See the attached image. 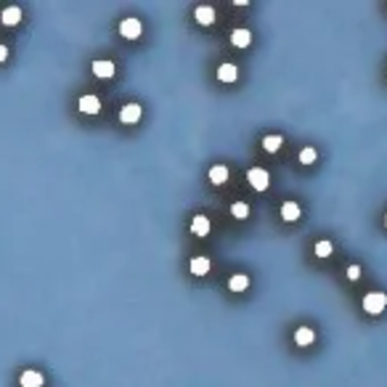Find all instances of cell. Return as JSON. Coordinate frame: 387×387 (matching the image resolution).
<instances>
[{
    "label": "cell",
    "mask_w": 387,
    "mask_h": 387,
    "mask_svg": "<svg viewBox=\"0 0 387 387\" xmlns=\"http://www.w3.org/2000/svg\"><path fill=\"white\" fill-rule=\"evenodd\" d=\"M120 120L122 122H138L140 120V107H138V103H127V107H122Z\"/></svg>",
    "instance_id": "obj_4"
},
{
    "label": "cell",
    "mask_w": 387,
    "mask_h": 387,
    "mask_svg": "<svg viewBox=\"0 0 387 387\" xmlns=\"http://www.w3.org/2000/svg\"><path fill=\"white\" fill-rule=\"evenodd\" d=\"M247 181L252 183V189H255V191H265V189H268V183H271V178H268V172H265L263 167H255V170H250Z\"/></svg>",
    "instance_id": "obj_2"
},
{
    "label": "cell",
    "mask_w": 387,
    "mask_h": 387,
    "mask_svg": "<svg viewBox=\"0 0 387 387\" xmlns=\"http://www.w3.org/2000/svg\"><path fill=\"white\" fill-rule=\"evenodd\" d=\"M101 109V101L96 96H83L80 98V112H85V114H96Z\"/></svg>",
    "instance_id": "obj_6"
},
{
    "label": "cell",
    "mask_w": 387,
    "mask_h": 387,
    "mask_svg": "<svg viewBox=\"0 0 387 387\" xmlns=\"http://www.w3.org/2000/svg\"><path fill=\"white\" fill-rule=\"evenodd\" d=\"M387 305V295L384 292H369L366 297H363V310L366 313H382Z\"/></svg>",
    "instance_id": "obj_1"
},
{
    "label": "cell",
    "mask_w": 387,
    "mask_h": 387,
    "mask_svg": "<svg viewBox=\"0 0 387 387\" xmlns=\"http://www.w3.org/2000/svg\"><path fill=\"white\" fill-rule=\"evenodd\" d=\"M281 215H284V220H297L302 213H300V204L295 202H287L284 207H281Z\"/></svg>",
    "instance_id": "obj_16"
},
{
    "label": "cell",
    "mask_w": 387,
    "mask_h": 387,
    "mask_svg": "<svg viewBox=\"0 0 387 387\" xmlns=\"http://www.w3.org/2000/svg\"><path fill=\"white\" fill-rule=\"evenodd\" d=\"M384 223H387V218H384Z\"/></svg>",
    "instance_id": "obj_23"
},
{
    "label": "cell",
    "mask_w": 387,
    "mask_h": 387,
    "mask_svg": "<svg viewBox=\"0 0 387 387\" xmlns=\"http://www.w3.org/2000/svg\"><path fill=\"white\" fill-rule=\"evenodd\" d=\"M191 233H196V236H207L209 233V220L204 215H196L191 220Z\"/></svg>",
    "instance_id": "obj_7"
},
{
    "label": "cell",
    "mask_w": 387,
    "mask_h": 387,
    "mask_svg": "<svg viewBox=\"0 0 387 387\" xmlns=\"http://www.w3.org/2000/svg\"><path fill=\"white\" fill-rule=\"evenodd\" d=\"M196 21H199V24H213V21H215V11L213 8H209V6H199L196 8Z\"/></svg>",
    "instance_id": "obj_10"
},
{
    "label": "cell",
    "mask_w": 387,
    "mask_h": 387,
    "mask_svg": "<svg viewBox=\"0 0 387 387\" xmlns=\"http://www.w3.org/2000/svg\"><path fill=\"white\" fill-rule=\"evenodd\" d=\"M236 77H239V69L233 66V64H223L218 69V80H223V83H233Z\"/></svg>",
    "instance_id": "obj_9"
},
{
    "label": "cell",
    "mask_w": 387,
    "mask_h": 387,
    "mask_svg": "<svg viewBox=\"0 0 387 387\" xmlns=\"http://www.w3.org/2000/svg\"><path fill=\"white\" fill-rule=\"evenodd\" d=\"M120 32H122V38H127V40H133V38H138L140 34V21L138 19H125L122 24H120Z\"/></svg>",
    "instance_id": "obj_3"
},
{
    "label": "cell",
    "mask_w": 387,
    "mask_h": 387,
    "mask_svg": "<svg viewBox=\"0 0 387 387\" xmlns=\"http://www.w3.org/2000/svg\"><path fill=\"white\" fill-rule=\"evenodd\" d=\"M295 342H297V345H310V342H313V332L302 326V329L295 332Z\"/></svg>",
    "instance_id": "obj_17"
},
{
    "label": "cell",
    "mask_w": 387,
    "mask_h": 387,
    "mask_svg": "<svg viewBox=\"0 0 387 387\" xmlns=\"http://www.w3.org/2000/svg\"><path fill=\"white\" fill-rule=\"evenodd\" d=\"M228 287L233 289V292H244L250 287V278L244 276V273H236V276H231V281H228Z\"/></svg>",
    "instance_id": "obj_15"
},
{
    "label": "cell",
    "mask_w": 387,
    "mask_h": 387,
    "mask_svg": "<svg viewBox=\"0 0 387 387\" xmlns=\"http://www.w3.org/2000/svg\"><path fill=\"white\" fill-rule=\"evenodd\" d=\"M16 21H21V8H16V6H11V8H6L3 11V24H16Z\"/></svg>",
    "instance_id": "obj_14"
},
{
    "label": "cell",
    "mask_w": 387,
    "mask_h": 387,
    "mask_svg": "<svg viewBox=\"0 0 387 387\" xmlns=\"http://www.w3.org/2000/svg\"><path fill=\"white\" fill-rule=\"evenodd\" d=\"M358 276H361V268H358V265H350V268H347V278L356 281Z\"/></svg>",
    "instance_id": "obj_22"
},
{
    "label": "cell",
    "mask_w": 387,
    "mask_h": 387,
    "mask_svg": "<svg viewBox=\"0 0 387 387\" xmlns=\"http://www.w3.org/2000/svg\"><path fill=\"white\" fill-rule=\"evenodd\" d=\"M209 181L213 183H226L228 181V167L226 165H215L213 170H209Z\"/></svg>",
    "instance_id": "obj_13"
},
{
    "label": "cell",
    "mask_w": 387,
    "mask_h": 387,
    "mask_svg": "<svg viewBox=\"0 0 387 387\" xmlns=\"http://www.w3.org/2000/svg\"><path fill=\"white\" fill-rule=\"evenodd\" d=\"M40 384H43V374H38V371L21 374V387H40Z\"/></svg>",
    "instance_id": "obj_12"
},
{
    "label": "cell",
    "mask_w": 387,
    "mask_h": 387,
    "mask_svg": "<svg viewBox=\"0 0 387 387\" xmlns=\"http://www.w3.org/2000/svg\"><path fill=\"white\" fill-rule=\"evenodd\" d=\"M300 162H302V165H313V162H315V149L313 146H305L300 151Z\"/></svg>",
    "instance_id": "obj_18"
},
{
    "label": "cell",
    "mask_w": 387,
    "mask_h": 387,
    "mask_svg": "<svg viewBox=\"0 0 387 387\" xmlns=\"http://www.w3.org/2000/svg\"><path fill=\"white\" fill-rule=\"evenodd\" d=\"M191 273L194 276L209 273V260H207V257H194V260H191Z\"/></svg>",
    "instance_id": "obj_11"
},
{
    "label": "cell",
    "mask_w": 387,
    "mask_h": 387,
    "mask_svg": "<svg viewBox=\"0 0 387 387\" xmlns=\"http://www.w3.org/2000/svg\"><path fill=\"white\" fill-rule=\"evenodd\" d=\"M263 146H265V151H278L281 149V135H268L263 140Z\"/></svg>",
    "instance_id": "obj_19"
},
{
    "label": "cell",
    "mask_w": 387,
    "mask_h": 387,
    "mask_svg": "<svg viewBox=\"0 0 387 387\" xmlns=\"http://www.w3.org/2000/svg\"><path fill=\"white\" fill-rule=\"evenodd\" d=\"M315 255H319V257H329L332 255V241H319V244H315Z\"/></svg>",
    "instance_id": "obj_21"
},
{
    "label": "cell",
    "mask_w": 387,
    "mask_h": 387,
    "mask_svg": "<svg viewBox=\"0 0 387 387\" xmlns=\"http://www.w3.org/2000/svg\"><path fill=\"white\" fill-rule=\"evenodd\" d=\"M250 40H252L250 29H233V32H231V43L236 45V48H247Z\"/></svg>",
    "instance_id": "obj_5"
},
{
    "label": "cell",
    "mask_w": 387,
    "mask_h": 387,
    "mask_svg": "<svg viewBox=\"0 0 387 387\" xmlns=\"http://www.w3.org/2000/svg\"><path fill=\"white\" fill-rule=\"evenodd\" d=\"M231 213H233V218H239V220H241V218H247V215H250V207L244 204V202H236V204L231 207Z\"/></svg>",
    "instance_id": "obj_20"
},
{
    "label": "cell",
    "mask_w": 387,
    "mask_h": 387,
    "mask_svg": "<svg viewBox=\"0 0 387 387\" xmlns=\"http://www.w3.org/2000/svg\"><path fill=\"white\" fill-rule=\"evenodd\" d=\"M93 75H96V77H112L114 75V64L103 61V58H101V61H93Z\"/></svg>",
    "instance_id": "obj_8"
}]
</instances>
